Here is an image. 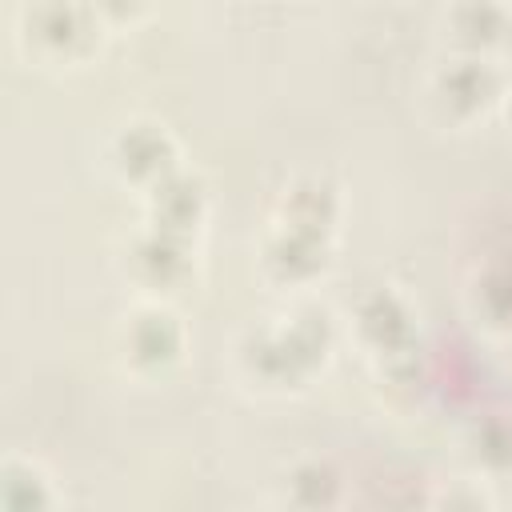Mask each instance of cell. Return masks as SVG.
I'll list each match as a JSON object with an SVG mask.
<instances>
[{
	"label": "cell",
	"mask_w": 512,
	"mask_h": 512,
	"mask_svg": "<svg viewBox=\"0 0 512 512\" xmlns=\"http://www.w3.org/2000/svg\"><path fill=\"white\" fill-rule=\"evenodd\" d=\"M176 348H180V328L172 324L168 312L148 308V312L132 316V324H128V352H132L136 364H148V368L168 364L176 356Z\"/></svg>",
	"instance_id": "2"
},
{
	"label": "cell",
	"mask_w": 512,
	"mask_h": 512,
	"mask_svg": "<svg viewBox=\"0 0 512 512\" xmlns=\"http://www.w3.org/2000/svg\"><path fill=\"white\" fill-rule=\"evenodd\" d=\"M92 32H96V12L72 0H40L36 12H28V36L48 56H64V60L80 56Z\"/></svg>",
	"instance_id": "1"
},
{
	"label": "cell",
	"mask_w": 512,
	"mask_h": 512,
	"mask_svg": "<svg viewBox=\"0 0 512 512\" xmlns=\"http://www.w3.org/2000/svg\"><path fill=\"white\" fill-rule=\"evenodd\" d=\"M440 92H444V104L456 108V112H476L484 108L492 96H496V76L488 72L484 60H456L444 76H440Z\"/></svg>",
	"instance_id": "3"
},
{
	"label": "cell",
	"mask_w": 512,
	"mask_h": 512,
	"mask_svg": "<svg viewBox=\"0 0 512 512\" xmlns=\"http://www.w3.org/2000/svg\"><path fill=\"white\" fill-rule=\"evenodd\" d=\"M144 0H92L88 8L100 12V16H112V20H124V16H136Z\"/></svg>",
	"instance_id": "6"
},
{
	"label": "cell",
	"mask_w": 512,
	"mask_h": 512,
	"mask_svg": "<svg viewBox=\"0 0 512 512\" xmlns=\"http://www.w3.org/2000/svg\"><path fill=\"white\" fill-rule=\"evenodd\" d=\"M172 152H168V140H164V132L160 128H144V124H136V128H128L124 136H120V168H124V176H140V172H148V180H168V168H172V160H168Z\"/></svg>",
	"instance_id": "4"
},
{
	"label": "cell",
	"mask_w": 512,
	"mask_h": 512,
	"mask_svg": "<svg viewBox=\"0 0 512 512\" xmlns=\"http://www.w3.org/2000/svg\"><path fill=\"white\" fill-rule=\"evenodd\" d=\"M452 24H456V36L472 48L480 44H492L504 28V12L496 0H460L456 12H452Z\"/></svg>",
	"instance_id": "5"
}]
</instances>
